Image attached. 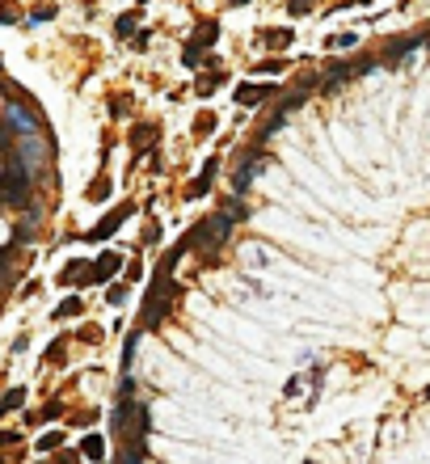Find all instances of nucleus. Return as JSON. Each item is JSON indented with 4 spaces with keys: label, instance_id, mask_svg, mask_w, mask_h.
<instances>
[{
    "label": "nucleus",
    "instance_id": "1",
    "mask_svg": "<svg viewBox=\"0 0 430 464\" xmlns=\"http://www.w3.org/2000/svg\"><path fill=\"white\" fill-rule=\"evenodd\" d=\"M173 296H177V283H173V270L169 266H160V275H156V283H152V291H148V300H144V330H152L165 313H169V304H173Z\"/></svg>",
    "mask_w": 430,
    "mask_h": 464
},
{
    "label": "nucleus",
    "instance_id": "2",
    "mask_svg": "<svg viewBox=\"0 0 430 464\" xmlns=\"http://www.w3.org/2000/svg\"><path fill=\"white\" fill-rule=\"evenodd\" d=\"M30 182H34V173L21 165V156L13 152V161H8V169H4V177H0V199L4 203H13V207H25L30 203Z\"/></svg>",
    "mask_w": 430,
    "mask_h": 464
},
{
    "label": "nucleus",
    "instance_id": "3",
    "mask_svg": "<svg viewBox=\"0 0 430 464\" xmlns=\"http://www.w3.org/2000/svg\"><path fill=\"white\" fill-rule=\"evenodd\" d=\"M118 431H122V439H127V448H135V452H144V435H148V410L122 397V406H118Z\"/></svg>",
    "mask_w": 430,
    "mask_h": 464
},
{
    "label": "nucleus",
    "instance_id": "4",
    "mask_svg": "<svg viewBox=\"0 0 430 464\" xmlns=\"http://www.w3.org/2000/svg\"><path fill=\"white\" fill-rule=\"evenodd\" d=\"M17 156H21V165L38 177L42 169H46V161H51V139H46V131H34V135H17V148H13Z\"/></svg>",
    "mask_w": 430,
    "mask_h": 464
},
{
    "label": "nucleus",
    "instance_id": "5",
    "mask_svg": "<svg viewBox=\"0 0 430 464\" xmlns=\"http://www.w3.org/2000/svg\"><path fill=\"white\" fill-rule=\"evenodd\" d=\"M232 215H211V220H203L198 228H190V237H186V245H198V249H220L224 241H228V232H232Z\"/></svg>",
    "mask_w": 430,
    "mask_h": 464
},
{
    "label": "nucleus",
    "instance_id": "6",
    "mask_svg": "<svg viewBox=\"0 0 430 464\" xmlns=\"http://www.w3.org/2000/svg\"><path fill=\"white\" fill-rule=\"evenodd\" d=\"M4 123H8L17 135H34V131H42V118H38L30 106H21V101H8V106H4Z\"/></svg>",
    "mask_w": 430,
    "mask_h": 464
},
{
    "label": "nucleus",
    "instance_id": "7",
    "mask_svg": "<svg viewBox=\"0 0 430 464\" xmlns=\"http://www.w3.org/2000/svg\"><path fill=\"white\" fill-rule=\"evenodd\" d=\"M59 279H63V283H80V287H84V283H101V279H97V262H68V270H63Z\"/></svg>",
    "mask_w": 430,
    "mask_h": 464
},
{
    "label": "nucleus",
    "instance_id": "8",
    "mask_svg": "<svg viewBox=\"0 0 430 464\" xmlns=\"http://www.w3.org/2000/svg\"><path fill=\"white\" fill-rule=\"evenodd\" d=\"M274 97V84H241L236 89V106H258V101H270Z\"/></svg>",
    "mask_w": 430,
    "mask_h": 464
},
{
    "label": "nucleus",
    "instance_id": "9",
    "mask_svg": "<svg viewBox=\"0 0 430 464\" xmlns=\"http://www.w3.org/2000/svg\"><path fill=\"white\" fill-rule=\"evenodd\" d=\"M215 169H220V161L211 156V161L203 165V173H198V177L186 186V199H198V194H207V190H211V177H215Z\"/></svg>",
    "mask_w": 430,
    "mask_h": 464
},
{
    "label": "nucleus",
    "instance_id": "10",
    "mask_svg": "<svg viewBox=\"0 0 430 464\" xmlns=\"http://www.w3.org/2000/svg\"><path fill=\"white\" fill-rule=\"evenodd\" d=\"M127 215H131V207H118V211H110V215H106V220H101V224L89 232V241H106L110 232H118V224H122Z\"/></svg>",
    "mask_w": 430,
    "mask_h": 464
},
{
    "label": "nucleus",
    "instance_id": "11",
    "mask_svg": "<svg viewBox=\"0 0 430 464\" xmlns=\"http://www.w3.org/2000/svg\"><path fill=\"white\" fill-rule=\"evenodd\" d=\"M80 452H84L89 460H101V456H106V439H101V435H84V439H80Z\"/></svg>",
    "mask_w": 430,
    "mask_h": 464
},
{
    "label": "nucleus",
    "instance_id": "12",
    "mask_svg": "<svg viewBox=\"0 0 430 464\" xmlns=\"http://www.w3.org/2000/svg\"><path fill=\"white\" fill-rule=\"evenodd\" d=\"M118 266H122V258H118V253H101V258H97V279L106 283V279H110Z\"/></svg>",
    "mask_w": 430,
    "mask_h": 464
},
{
    "label": "nucleus",
    "instance_id": "13",
    "mask_svg": "<svg viewBox=\"0 0 430 464\" xmlns=\"http://www.w3.org/2000/svg\"><path fill=\"white\" fill-rule=\"evenodd\" d=\"M262 42H266L270 51H283V46L291 42V30H266V34H262Z\"/></svg>",
    "mask_w": 430,
    "mask_h": 464
},
{
    "label": "nucleus",
    "instance_id": "14",
    "mask_svg": "<svg viewBox=\"0 0 430 464\" xmlns=\"http://www.w3.org/2000/svg\"><path fill=\"white\" fill-rule=\"evenodd\" d=\"M152 139H156V127H152V123H144V127L131 131V144H135V148H152Z\"/></svg>",
    "mask_w": 430,
    "mask_h": 464
},
{
    "label": "nucleus",
    "instance_id": "15",
    "mask_svg": "<svg viewBox=\"0 0 430 464\" xmlns=\"http://www.w3.org/2000/svg\"><path fill=\"white\" fill-rule=\"evenodd\" d=\"M215 30H220V25H215V21H203V30H198V34H194V42H198V46H203V51H207V46H211V42H215Z\"/></svg>",
    "mask_w": 430,
    "mask_h": 464
},
{
    "label": "nucleus",
    "instance_id": "16",
    "mask_svg": "<svg viewBox=\"0 0 430 464\" xmlns=\"http://www.w3.org/2000/svg\"><path fill=\"white\" fill-rule=\"evenodd\" d=\"M21 401H25V393H21V389H13V393H4V397H0V414H8V410H17Z\"/></svg>",
    "mask_w": 430,
    "mask_h": 464
},
{
    "label": "nucleus",
    "instance_id": "17",
    "mask_svg": "<svg viewBox=\"0 0 430 464\" xmlns=\"http://www.w3.org/2000/svg\"><path fill=\"white\" fill-rule=\"evenodd\" d=\"M304 97H308V89H291V93L283 97V110H300V106H304Z\"/></svg>",
    "mask_w": 430,
    "mask_h": 464
},
{
    "label": "nucleus",
    "instance_id": "18",
    "mask_svg": "<svg viewBox=\"0 0 430 464\" xmlns=\"http://www.w3.org/2000/svg\"><path fill=\"white\" fill-rule=\"evenodd\" d=\"M80 308H84V304H80V300L72 296V300H63V304L55 308V317H80Z\"/></svg>",
    "mask_w": 430,
    "mask_h": 464
},
{
    "label": "nucleus",
    "instance_id": "19",
    "mask_svg": "<svg viewBox=\"0 0 430 464\" xmlns=\"http://www.w3.org/2000/svg\"><path fill=\"white\" fill-rule=\"evenodd\" d=\"M220 84H224V76H220V72H215V76H203V80H198V84H194V89H198V93H215V89H220Z\"/></svg>",
    "mask_w": 430,
    "mask_h": 464
},
{
    "label": "nucleus",
    "instance_id": "20",
    "mask_svg": "<svg viewBox=\"0 0 430 464\" xmlns=\"http://www.w3.org/2000/svg\"><path fill=\"white\" fill-rule=\"evenodd\" d=\"M194 131H198V135H211V131H215V114H198Z\"/></svg>",
    "mask_w": 430,
    "mask_h": 464
},
{
    "label": "nucleus",
    "instance_id": "21",
    "mask_svg": "<svg viewBox=\"0 0 430 464\" xmlns=\"http://www.w3.org/2000/svg\"><path fill=\"white\" fill-rule=\"evenodd\" d=\"M59 444H63V435H55V431H51V435H42V439H38V452H55Z\"/></svg>",
    "mask_w": 430,
    "mask_h": 464
},
{
    "label": "nucleus",
    "instance_id": "22",
    "mask_svg": "<svg viewBox=\"0 0 430 464\" xmlns=\"http://www.w3.org/2000/svg\"><path fill=\"white\" fill-rule=\"evenodd\" d=\"M106 194H110V182H106V177H97V182L89 186V199H106Z\"/></svg>",
    "mask_w": 430,
    "mask_h": 464
},
{
    "label": "nucleus",
    "instance_id": "23",
    "mask_svg": "<svg viewBox=\"0 0 430 464\" xmlns=\"http://www.w3.org/2000/svg\"><path fill=\"white\" fill-rule=\"evenodd\" d=\"M114 30H118V34H131V30H135V13H122V17H118V25H114Z\"/></svg>",
    "mask_w": 430,
    "mask_h": 464
},
{
    "label": "nucleus",
    "instance_id": "24",
    "mask_svg": "<svg viewBox=\"0 0 430 464\" xmlns=\"http://www.w3.org/2000/svg\"><path fill=\"white\" fill-rule=\"evenodd\" d=\"M308 8H312V0H291V4H287V13H291V17H304Z\"/></svg>",
    "mask_w": 430,
    "mask_h": 464
},
{
    "label": "nucleus",
    "instance_id": "25",
    "mask_svg": "<svg viewBox=\"0 0 430 464\" xmlns=\"http://www.w3.org/2000/svg\"><path fill=\"white\" fill-rule=\"evenodd\" d=\"M198 55H203V46H198V42H190V46L182 51V59H186V63H198Z\"/></svg>",
    "mask_w": 430,
    "mask_h": 464
},
{
    "label": "nucleus",
    "instance_id": "26",
    "mask_svg": "<svg viewBox=\"0 0 430 464\" xmlns=\"http://www.w3.org/2000/svg\"><path fill=\"white\" fill-rule=\"evenodd\" d=\"M224 215H232V220H245L249 211H245V203H232V199H228V211H224Z\"/></svg>",
    "mask_w": 430,
    "mask_h": 464
},
{
    "label": "nucleus",
    "instance_id": "27",
    "mask_svg": "<svg viewBox=\"0 0 430 464\" xmlns=\"http://www.w3.org/2000/svg\"><path fill=\"white\" fill-rule=\"evenodd\" d=\"M118 464H144V452H135V448H127V452L118 456Z\"/></svg>",
    "mask_w": 430,
    "mask_h": 464
},
{
    "label": "nucleus",
    "instance_id": "28",
    "mask_svg": "<svg viewBox=\"0 0 430 464\" xmlns=\"http://www.w3.org/2000/svg\"><path fill=\"white\" fill-rule=\"evenodd\" d=\"M0 21H13V13H8V8H0Z\"/></svg>",
    "mask_w": 430,
    "mask_h": 464
},
{
    "label": "nucleus",
    "instance_id": "29",
    "mask_svg": "<svg viewBox=\"0 0 430 464\" xmlns=\"http://www.w3.org/2000/svg\"><path fill=\"white\" fill-rule=\"evenodd\" d=\"M232 4H249V0H232Z\"/></svg>",
    "mask_w": 430,
    "mask_h": 464
},
{
    "label": "nucleus",
    "instance_id": "30",
    "mask_svg": "<svg viewBox=\"0 0 430 464\" xmlns=\"http://www.w3.org/2000/svg\"><path fill=\"white\" fill-rule=\"evenodd\" d=\"M359 4H372V0H359Z\"/></svg>",
    "mask_w": 430,
    "mask_h": 464
},
{
    "label": "nucleus",
    "instance_id": "31",
    "mask_svg": "<svg viewBox=\"0 0 430 464\" xmlns=\"http://www.w3.org/2000/svg\"><path fill=\"white\" fill-rule=\"evenodd\" d=\"M0 110H4V101H0Z\"/></svg>",
    "mask_w": 430,
    "mask_h": 464
}]
</instances>
